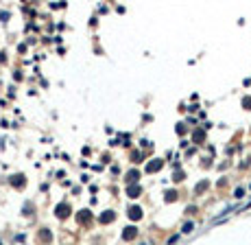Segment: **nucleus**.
Masks as SVG:
<instances>
[{"label":"nucleus","mask_w":251,"mask_h":245,"mask_svg":"<svg viewBox=\"0 0 251 245\" xmlns=\"http://www.w3.org/2000/svg\"><path fill=\"white\" fill-rule=\"evenodd\" d=\"M135 232H138V230H135V228H127V232H124L122 236H124V239L129 241V239H133V236H135Z\"/></svg>","instance_id":"obj_1"},{"label":"nucleus","mask_w":251,"mask_h":245,"mask_svg":"<svg viewBox=\"0 0 251 245\" xmlns=\"http://www.w3.org/2000/svg\"><path fill=\"white\" fill-rule=\"evenodd\" d=\"M140 212H142L140 208H131V210H129V217H133V219H138V217H140Z\"/></svg>","instance_id":"obj_2"},{"label":"nucleus","mask_w":251,"mask_h":245,"mask_svg":"<svg viewBox=\"0 0 251 245\" xmlns=\"http://www.w3.org/2000/svg\"><path fill=\"white\" fill-rule=\"evenodd\" d=\"M192 230H194V223H186V226H183V232H186V234L192 232Z\"/></svg>","instance_id":"obj_3"},{"label":"nucleus","mask_w":251,"mask_h":245,"mask_svg":"<svg viewBox=\"0 0 251 245\" xmlns=\"http://www.w3.org/2000/svg\"><path fill=\"white\" fill-rule=\"evenodd\" d=\"M236 197H245V191H242V188H236Z\"/></svg>","instance_id":"obj_4"},{"label":"nucleus","mask_w":251,"mask_h":245,"mask_svg":"<svg viewBox=\"0 0 251 245\" xmlns=\"http://www.w3.org/2000/svg\"><path fill=\"white\" fill-rule=\"evenodd\" d=\"M0 245H2V243H0Z\"/></svg>","instance_id":"obj_5"}]
</instances>
